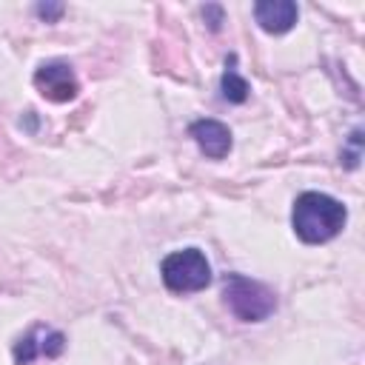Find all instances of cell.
<instances>
[{
    "instance_id": "1",
    "label": "cell",
    "mask_w": 365,
    "mask_h": 365,
    "mask_svg": "<svg viewBox=\"0 0 365 365\" xmlns=\"http://www.w3.org/2000/svg\"><path fill=\"white\" fill-rule=\"evenodd\" d=\"M348 222V211L339 200L322 194V191H305L297 197L294 211H291V225L294 234L308 242V245H319L334 240Z\"/></svg>"
},
{
    "instance_id": "2",
    "label": "cell",
    "mask_w": 365,
    "mask_h": 365,
    "mask_svg": "<svg viewBox=\"0 0 365 365\" xmlns=\"http://www.w3.org/2000/svg\"><path fill=\"white\" fill-rule=\"evenodd\" d=\"M222 297L228 311L242 322H262L274 314L277 297L268 285L248 279L242 274H225L222 279Z\"/></svg>"
},
{
    "instance_id": "3",
    "label": "cell",
    "mask_w": 365,
    "mask_h": 365,
    "mask_svg": "<svg viewBox=\"0 0 365 365\" xmlns=\"http://www.w3.org/2000/svg\"><path fill=\"white\" fill-rule=\"evenodd\" d=\"M160 274H163L165 288L174 294H194L211 282V265L200 248L171 251L160 262Z\"/></svg>"
},
{
    "instance_id": "4",
    "label": "cell",
    "mask_w": 365,
    "mask_h": 365,
    "mask_svg": "<svg viewBox=\"0 0 365 365\" xmlns=\"http://www.w3.org/2000/svg\"><path fill=\"white\" fill-rule=\"evenodd\" d=\"M63 348H66V334L63 331H54V328H46V325H34L14 342L11 354H14L17 365H31L40 356H46V359L60 356Z\"/></svg>"
},
{
    "instance_id": "5",
    "label": "cell",
    "mask_w": 365,
    "mask_h": 365,
    "mask_svg": "<svg viewBox=\"0 0 365 365\" xmlns=\"http://www.w3.org/2000/svg\"><path fill=\"white\" fill-rule=\"evenodd\" d=\"M34 86L51 103H68L80 91V83H77V77H74L68 63H46V66H40L34 71Z\"/></svg>"
},
{
    "instance_id": "6",
    "label": "cell",
    "mask_w": 365,
    "mask_h": 365,
    "mask_svg": "<svg viewBox=\"0 0 365 365\" xmlns=\"http://www.w3.org/2000/svg\"><path fill=\"white\" fill-rule=\"evenodd\" d=\"M254 17H257L262 31L285 34V31H291L297 26L299 9L291 0H259V3H254Z\"/></svg>"
},
{
    "instance_id": "7",
    "label": "cell",
    "mask_w": 365,
    "mask_h": 365,
    "mask_svg": "<svg viewBox=\"0 0 365 365\" xmlns=\"http://www.w3.org/2000/svg\"><path fill=\"white\" fill-rule=\"evenodd\" d=\"M188 134L194 137V143L208 160H222L231 151V131L220 120H197L191 123Z\"/></svg>"
},
{
    "instance_id": "8",
    "label": "cell",
    "mask_w": 365,
    "mask_h": 365,
    "mask_svg": "<svg viewBox=\"0 0 365 365\" xmlns=\"http://www.w3.org/2000/svg\"><path fill=\"white\" fill-rule=\"evenodd\" d=\"M234 63H237V57L231 54L228 63H225V74H222V97L228 103H245L248 100V83L237 74Z\"/></svg>"
},
{
    "instance_id": "9",
    "label": "cell",
    "mask_w": 365,
    "mask_h": 365,
    "mask_svg": "<svg viewBox=\"0 0 365 365\" xmlns=\"http://www.w3.org/2000/svg\"><path fill=\"white\" fill-rule=\"evenodd\" d=\"M37 14H40L46 23H51V20H57V17L63 14V6H60V3H40V6H37Z\"/></svg>"
},
{
    "instance_id": "10",
    "label": "cell",
    "mask_w": 365,
    "mask_h": 365,
    "mask_svg": "<svg viewBox=\"0 0 365 365\" xmlns=\"http://www.w3.org/2000/svg\"><path fill=\"white\" fill-rule=\"evenodd\" d=\"M202 17H208L211 31H220V26H222V9L220 6H205L202 9Z\"/></svg>"
}]
</instances>
